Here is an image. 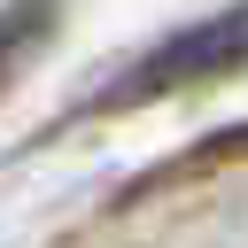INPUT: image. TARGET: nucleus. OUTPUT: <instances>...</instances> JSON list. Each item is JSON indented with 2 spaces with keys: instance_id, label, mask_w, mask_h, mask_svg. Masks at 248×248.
<instances>
[{
  "instance_id": "obj_1",
  "label": "nucleus",
  "mask_w": 248,
  "mask_h": 248,
  "mask_svg": "<svg viewBox=\"0 0 248 248\" xmlns=\"http://www.w3.org/2000/svg\"><path fill=\"white\" fill-rule=\"evenodd\" d=\"M248 54V16H225V23H209V31H194V39H170L155 62H140L108 101H132V93H163V85H178V78H194V70H225V62H240Z\"/></svg>"
}]
</instances>
